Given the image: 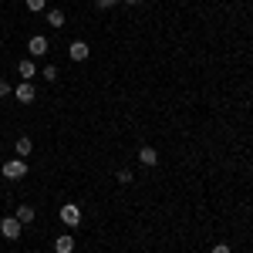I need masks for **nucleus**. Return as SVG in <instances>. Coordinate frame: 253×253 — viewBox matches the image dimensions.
Here are the masks:
<instances>
[{
    "label": "nucleus",
    "mask_w": 253,
    "mask_h": 253,
    "mask_svg": "<svg viewBox=\"0 0 253 253\" xmlns=\"http://www.w3.org/2000/svg\"><path fill=\"white\" fill-rule=\"evenodd\" d=\"M0 172H3V179H24L27 175V162L24 159H7L0 166Z\"/></svg>",
    "instance_id": "f257e3e1"
},
{
    "label": "nucleus",
    "mask_w": 253,
    "mask_h": 253,
    "mask_svg": "<svg viewBox=\"0 0 253 253\" xmlns=\"http://www.w3.org/2000/svg\"><path fill=\"white\" fill-rule=\"evenodd\" d=\"M58 216H61L64 226H81V206H78V203H64Z\"/></svg>",
    "instance_id": "f03ea898"
},
{
    "label": "nucleus",
    "mask_w": 253,
    "mask_h": 253,
    "mask_svg": "<svg viewBox=\"0 0 253 253\" xmlns=\"http://www.w3.org/2000/svg\"><path fill=\"white\" fill-rule=\"evenodd\" d=\"M0 233H3V240H17V236H20L17 216H3V219H0Z\"/></svg>",
    "instance_id": "7ed1b4c3"
},
{
    "label": "nucleus",
    "mask_w": 253,
    "mask_h": 253,
    "mask_svg": "<svg viewBox=\"0 0 253 253\" xmlns=\"http://www.w3.org/2000/svg\"><path fill=\"white\" fill-rule=\"evenodd\" d=\"M27 51H31V58H44V54L51 51V44H47V38H44V34H34V38H31V44H27Z\"/></svg>",
    "instance_id": "20e7f679"
},
{
    "label": "nucleus",
    "mask_w": 253,
    "mask_h": 253,
    "mask_svg": "<svg viewBox=\"0 0 253 253\" xmlns=\"http://www.w3.org/2000/svg\"><path fill=\"white\" fill-rule=\"evenodd\" d=\"M14 98H17V101H24V105H31V101L38 98V91H34V84H31V81H20L17 88H14Z\"/></svg>",
    "instance_id": "39448f33"
},
{
    "label": "nucleus",
    "mask_w": 253,
    "mask_h": 253,
    "mask_svg": "<svg viewBox=\"0 0 253 253\" xmlns=\"http://www.w3.org/2000/svg\"><path fill=\"white\" fill-rule=\"evenodd\" d=\"M88 54H91V47H88L84 41H71V44H68V58L71 61H84Z\"/></svg>",
    "instance_id": "423d86ee"
},
{
    "label": "nucleus",
    "mask_w": 253,
    "mask_h": 253,
    "mask_svg": "<svg viewBox=\"0 0 253 253\" xmlns=\"http://www.w3.org/2000/svg\"><path fill=\"white\" fill-rule=\"evenodd\" d=\"M138 162H142V166H159V152L152 145H142V149H138Z\"/></svg>",
    "instance_id": "0eeeda50"
},
{
    "label": "nucleus",
    "mask_w": 253,
    "mask_h": 253,
    "mask_svg": "<svg viewBox=\"0 0 253 253\" xmlns=\"http://www.w3.org/2000/svg\"><path fill=\"white\" fill-rule=\"evenodd\" d=\"M17 75H20V78H24V81H31V78H34V75H38V64H34V61H31V58H24V61H20V64H17Z\"/></svg>",
    "instance_id": "6e6552de"
},
{
    "label": "nucleus",
    "mask_w": 253,
    "mask_h": 253,
    "mask_svg": "<svg viewBox=\"0 0 253 253\" xmlns=\"http://www.w3.org/2000/svg\"><path fill=\"white\" fill-rule=\"evenodd\" d=\"M44 20H47V24H51V27H54V31H58V27H64V24H68V17H64V10H58V7H54V10H47V14H44Z\"/></svg>",
    "instance_id": "1a4fd4ad"
},
{
    "label": "nucleus",
    "mask_w": 253,
    "mask_h": 253,
    "mask_svg": "<svg viewBox=\"0 0 253 253\" xmlns=\"http://www.w3.org/2000/svg\"><path fill=\"white\" fill-rule=\"evenodd\" d=\"M54 253H75V236H58L54 240Z\"/></svg>",
    "instance_id": "9d476101"
},
{
    "label": "nucleus",
    "mask_w": 253,
    "mask_h": 253,
    "mask_svg": "<svg viewBox=\"0 0 253 253\" xmlns=\"http://www.w3.org/2000/svg\"><path fill=\"white\" fill-rule=\"evenodd\" d=\"M14 149H17V156H20V159H27L31 152H34V142L24 135V138H17V145H14Z\"/></svg>",
    "instance_id": "9b49d317"
},
{
    "label": "nucleus",
    "mask_w": 253,
    "mask_h": 253,
    "mask_svg": "<svg viewBox=\"0 0 253 253\" xmlns=\"http://www.w3.org/2000/svg\"><path fill=\"white\" fill-rule=\"evenodd\" d=\"M14 216H17V223H20V226H27V223H34V216H38V213H34L31 206H20V210H17Z\"/></svg>",
    "instance_id": "f8f14e48"
},
{
    "label": "nucleus",
    "mask_w": 253,
    "mask_h": 253,
    "mask_svg": "<svg viewBox=\"0 0 253 253\" xmlns=\"http://www.w3.org/2000/svg\"><path fill=\"white\" fill-rule=\"evenodd\" d=\"M41 75H44V78H47V81H51V84H54V81H58V75H61V71H58V64H47V68H44Z\"/></svg>",
    "instance_id": "ddd939ff"
},
{
    "label": "nucleus",
    "mask_w": 253,
    "mask_h": 253,
    "mask_svg": "<svg viewBox=\"0 0 253 253\" xmlns=\"http://www.w3.org/2000/svg\"><path fill=\"white\" fill-rule=\"evenodd\" d=\"M44 7H47V0H27V10L31 14H44Z\"/></svg>",
    "instance_id": "4468645a"
},
{
    "label": "nucleus",
    "mask_w": 253,
    "mask_h": 253,
    "mask_svg": "<svg viewBox=\"0 0 253 253\" xmlns=\"http://www.w3.org/2000/svg\"><path fill=\"white\" fill-rule=\"evenodd\" d=\"M115 179L122 182V186H128V182H132V169H118V172H115Z\"/></svg>",
    "instance_id": "2eb2a0df"
},
{
    "label": "nucleus",
    "mask_w": 253,
    "mask_h": 253,
    "mask_svg": "<svg viewBox=\"0 0 253 253\" xmlns=\"http://www.w3.org/2000/svg\"><path fill=\"white\" fill-rule=\"evenodd\" d=\"M7 95H14V88H10V84H7V81L0 78V98H7Z\"/></svg>",
    "instance_id": "dca6fc26"
},
{
    "label": "nucleus",
    "mask_w": 253,
    "mask_h": 253,
    "mask_svg": "<svg viewBox=\"0 0 253 253\" xmlns=\"http://www.w3.org/2000/svg\"><path fill=\"white\" fill-rule=\"evenodd\" d=\"M118 0H95V7H101V10H108V7H115Z\"/></svg>",
    "instance_id": "f3484780"
},
{
    "label": "nucleus",
    "mask_w": 253,
    "mask_h": 253,
    "mask_svg": "<svg viewBox=\"0 0 253 253\" xmlns=\"http://www.w3.org/2000/svg\"><path fill=\"white\" fill-rule=\"evenodd\" d=\"M213 253H230V247H226V243H216V247H213Z\"/></svg>",
    "instance_id": "a211bd4d"
},
{
    "label": "nucleus",
    "mask_w": 253,
    "mask_h": 253,
    "mask_svg": "<svg viewBox=\"0 0 253 253\" xmlns=\"http://www.w3.org/2000/svg\"><path fill=\"white\" fill-rule=\"evenodd\" d=\"M125 3H132V7H135V3H142V0H125Z\"/></svg>",
    "instance_id": "6ab92c4d"
}]
</instances>
